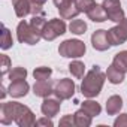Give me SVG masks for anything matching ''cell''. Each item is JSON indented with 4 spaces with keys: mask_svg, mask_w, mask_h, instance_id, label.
<instances>
[{
    "mask_svg": "<svg viewBox=\"0 0 127 127\" xmlns=\"http://www.w3.org/2000/svg\"><path fill=\"white\" fill-rule=\"evenodd\" d=\"M105 79H106V73H103L99 66H93V69L90 72H87V75L82 79L81 93L88 99L99 96L102 88H103Z\"/></svg>",
    "mask_w": 127,
    "mask_h": 127,
    "instance_id": "6da1fadb",
    "label": "cell"
},
{
    "mask_svg": "<svg viewBox=\"0 0 127 127\" xmlns=\"http://www.w3.org/2000/svg\"><path fill=\"white\" fill-rule=\"evenodd\" d=\"M108 39L111 45H121L127 40V18L108 30Z\"/></svg>",
    "mask_w": 127,
    "mask_h": 127,
    "instance_id": "ba28073f",
    "label": "cell"
},
{
    "mask_svg": "<svg viewBox=\"0 0 127 127\" xmlns=\"http://www.w3.org/2000/svg\"><path fill=\"white\" fill-rule=\"evenodd\" d=\"M52 2H54V5H55L57 8H60V6L66 5V3H72V2H75V0H52Z\"/></svg>",
    "mask_w": 127,
    "mask_h": 127,
    "instance_id": "d6a6232c",
    "label": "cell"
},
{
    "mask_svg": "<svg viewBox=\"0 0 127 127\" xmlns=\"http://www.w3.org/2000/svg\"><path fill=\"white\" fill-rule=\"evenodd\" d=\"M54 85H55V84H54V81H52V79L37 81V82L33 85V93H34V96L42 97V99L49 97V96L54 93V88H55Z\"/></svg>",
    "mask_w": 127,
    "mask_h": 127,
    "instance_id": "8fae6325",
    "label": "cell"
},
{
    "mask_svg": "<svg viewBox=\"0 0 127 127\" xmlns=\"http://www.w3.org/2000/svg\"><path fill=\"white\" fill-rule=\"evenodd\" d=\"M36 126H49V127H52L54 126V123H52V120H51V117H43V118H40V120H37L36 121Z\"/></svg>",
    "mask_w": 127,
    "mask_h": 127,
    "instance_id": "1f68e13d",
    "label": "cell"
},
{
    "mask_svg": "<svg viewBox=\"0 0 127 127\" xmlns=\"http://www.w3.org/2000/svg\"><path fill=\"white\" fill-rule=\"evenodd\" d=\"M75 6L79 12H88L96 6V0H75Z\"/></svg>",
    "mask_w": 127,
    "mask_h": 127,
    "instance_id": "484cf974",
    "label": "cell"
},
{
    "mask_svg": "<svg viewBox=\"0 0 127 127\" xmlns=\"http://www.w3.org/2000/svg\"><path fill=\"white\" fill-rule=\"evenodd\" d=\"M12 5L15 9V14L18 18H24L32 12V3L30 0H12Z\"/></svg>",
    "mask_w": 127,
    "mask_h": 127,
    "instance_id": "5bb4252c",
    "label": "cell"
},
{
    "mask_svg": "<svg viewBox=\"0 0 127 127\" xmlns=\"http://www.w3.org/2000/svg\"><path fill=\"white\" fill-rule=\"evenodd\" d=\"M85 43L79 39H67L61 42L58 46L60 55L66 58H79L85 54Z\"/></svg>",
    "mask_w": 127,
    "mask_h": 127,
    "instance_id": "3957f363",
    "label": "cell"
},
{
    "mask_svg": "<svg viewBox=\"0 0 127 127\" xmlns=\"http://www.w3.org/2000/svg\"><path fill=\"white\" fill-rule=\"evenodd\" d=\"M60 108H61V100L58 97L52 99V97H45L43 102H42V106H40V111L43 115L46 117H55L58 112H60Z\"/></svg>",
    "mask_w": 127,
    "mask_h": 127,
    "instance_id": "30bf717a",
    "label": "cell"
},
{
    "mask_svg": "<svg viewBox=\"0 0 127 127\" xmlns=\"http://www.w3.org/2000/svg\"><path fill=\"white\" fill-rule=\"evenodd\" d=\"M15 123L20 127H32V126H36V117L29 106L17 102V105H15Z\"/></svg>",
    "mask_w": 127,
    "mask_h": 127,
    "instance_id": "5b68a950",
    "label": "cell"
},
{
    "mask_svg": "<svg viewBox=\"0 0 127 127\" xmlns=\"http://www.w3.org/2000/svg\"><path fill=\"white\" fill-rule=\"evenodd\" d=\"M17 37L21 43H27V45H36L39 43V40L42 39V32H39L37 29H34L30 23L27 21H21L17 27Z\"/></svg>",
    "mask_w": 127,
    "mask_h": 127,
    "instance_id": "7a4b0ae2",
    "label": "cell"
},
{
    "mask_svg": "<svg viewBox=\"0 0 127 127\" xmlns=\"http://www.w3.org/2000/svg\"><path fill=\"white\" fill-rule=\"evenodd\" d=\"M87 17H88L91 21H94V23H103V21H106V20H108L106 11L103 9V6H102V5H97V3H96V6H94L91 11H88V12H87Z\"/></svg>",
    "mask_w": 127,
    "mask_h": 127,
    "instance_id": "ac0fdd59",
    "label": "cell"
},
{
    "mask_svg": "<svg viewBox=\"0 0 127 127\" xmlns=\"http://www.w3.org/2000/svg\"><path fill=\"white\" fill-rule=\"evenodd\" d=\"M29 90H30V85H29V82H27L26 79H20V81H12V82L9 84L8 93H9L12 97H15V99H20V97H24V96H27Z\"/></svg>",
    "mask_w": 127,
    "mask_h": 127,
    "instance_id": "7c38bea8",
    "label": "cell"
},
{
    "mask_svg": "<svg viewBox=\"0 0 127 127\" xmlns=\"http://www.w3.org/2000/svg\"><path fill=\"white\" fill-rule=\"evenodd\" d=\"M0 73H2V76L3 75H6L8 72H9V69H11V60H9V57L6 55V54H2L0 55Z\"/></svg>",
    "mask_w": 127,
    "mask_h": 127,
    "instance_id": "f1b7e54d",
    "label": "cell"
},
{
    "mask_svg": "<svg viewBox=\"0 0 127 127\" xmlns=\"http://www.w3.org/2000/svg\"><path fill=\"white\" fill-rule=\"evenodd\" d=\"M58 12H60V18L63 20H72V18H76L78 14H81L76 6H75V2L72 3H66V5H63L58 8Z\"/></svg>",
    "mask_w": 127,
    "mask_h": 127,
    "instance_id": "9a60e30c",
    "label": "cell"
},
{
    "mask_svg": "<svg viewBox=\"0 0 127 127\" xmlns=\"http://www.w3.org/2000/svg\"><path fill=\"white\" fill-rule=\"evenodd\" d=\"M121 108H123V99L120 96L115 94V96H111L108 99V102H106V112H108V115L120 114Z\"/></svg>",
    "mask_w": 127,
    "mask_h": 127,
    "instance_id": "e0dca14e",
    "label": "cell"
},
{
    "mask_svg": "<svg viewBox=\"0 0 127 127\" xmlns=\"http://www.w3.org/2000/svg\"><path fill=\"white\" fill-rule=\"evenodd\" d=\"M75 123H76V126L78 127H88L90 124H91V115L90 114H87L82 108L79 109V111H76L75 114Z\"/></svg>",
    "mask_w": 127,
    "mask_h": 127,
    "instance_id": "ffe728a7",
    "label": "cell"
},
{
    "mask_svg": "<svg viewBox=\"0 0 127 127\" xmlns=\"http://www.w3.org/2000/svg\"><path fill=\"white\" fill-rule=\"evenodd\" d=\"M52 75V69L51 67H46V66H40V67H36L33 70V76L36 81H45V79H49Z\"/></svg>",
    "mask_w": 127,
    "mask_h": 127,
    "instance_id": "603a6c76",
    "label": "cell"
},
{
    "mask_svg": "<svg viewBox=\"0 0 127 127\" xmlns=\"http://www.w3.org/2000/svg\"><path fill=\"white\" fill-rule=\"evenodd\" d=\"M69 30L73 33V34H84L85 33V30H87V24H85V21H82V20H73L70 24H69Z\"/></svg>",
    "mask_w": 127,
    "mask_h": 127,
    "instance_id": "cb8c5ba5",
    "label": "cell"
},
{
    "mask_svg": "<svg viewBox=\"0 0 127 127\" xmlns=\"http://www.w3.org/2000/svg\"><path fill=\"white\" fill-rule=\"evenodd\" d=\"M69 72H70V73H72V76H73V78H76V79L84 78V73H85V66H84V63H82V61H79V60L72 61L70 64H69Z\"/></svg>",
    "mask_w": 127,
    "mask_h": 127,
    "instance_id": "44dd1931",
    "label": "cell"
},
{
    "mask_svg": "<svg viewBox=\"0 0 127 127\" xmlns=\"http://www.w3.org/2000/svg\"><path fill=\"white\" fill-rule=\"evenodd\" d=\"M75 82L69 78H63L60 79L57 84H55V88H54V94L55 97H58L60 100H67L70 97H73L75 94Z\"/></svg>",
    "mask_w": 127,
    "mask_h": 127,
    "instance_id": "52a82bcc",
    "label": "cell"
},
{
    "mask_svg": "<svg viewBox=\"0 0 127 127\" xmlns=\"http://www.w3.org/2000/svg\"><path fill=\"white\" fill-rule=\"evenodd\" d=\"M14 45V39H12V34L11 32L3 26V32H2V39H0V46L2 49H9L11 46Z\"/></svg>",
    "mask_w": 127,
    "mask_h": 127,
    "instance_id": "d4e9b609",
    "label": "cell"
},
{
    "mask_svg": "<svg viewBox=\"0 0 127 127\" xmlns=\"http://www.w3.org/2000/svg\"><path fill=\"white\" fill-rule=\"evenodd\" d=\"M81 108H82L87 114H90L91 117H97V115H100V112H102V106H100L96 100H91V99L84 100V102L81 103Z\"/></svg>",
    "mask_w": 127,
    "mask_h": 127,
    "instance_id": "d6986e66",
    "label": "cell"
},
{
    "mask_svg": "<svg viewBox=\"0 0 127 127\" xmlns=\"http://www.w3.org/2000/svg\"><path fill=\"white\" fill-rule=\"evenodd\" d=\"M112 64L115 67H118L123 72H127V51H121L118 54H115L114 60H112Z\"/></svg>",
    "mask_w": 127,
    "mask_h": 127,
    "instance_id": "7402d4cb",
    "label": "cell"
},
{
    "mask_svg": "<svg viewBox=\"0 0 127 127\" xmlns=\"http://www.w3.org/2000/svg\"><path fill=\"white\" fill-rule=\"evenodd\" d=\"M45 2H46V0H30V3H32V5H39V6H42Z\"/></svg>",
    "mask_w": 127,
    "mask_h": 127,
    "instance_id": "836d02e7",
    "label": "cell"
},
{
    "mask_svg": "<svg viewBox=\"0 0 127 127\" xmlns=\"http://www.w3.org/2000/svg\"><path fill=\"white\" fill-rule=\"evenodd\" d=\"M30 24H32L34 29H37L39 32H42V30H43V27L46 26V20H45V17H43V15H33V18H32Z\"/></svg>",
    "mask_w": 127,
    "mask_h": 127,
    "instance_id": "83f0119b",
    "label": "cell"
},
{
    "mask_svg": "<svg viewBox=\"0 0 127 127\" xmlns=\"http://www.w3.org/2000/svg\"><path fill=\"white\" fill-rule=\"evenodd\" d=\"M60 126L61 127H64V126H76L75 123V115H64L61 120H60Z\"/></svg>",
    "mask_w": 127,
    "mask_h": 127,
    "instance_id": "f546056e",
    "label": "cell"
},
{
    "mask_svg": "<svg viewBox=\"0 0 127 127\" xmlns=\"http://www.w3.org/2000/svg\"><path fill=\"white\" fill-rule=\"evenodd\" d=\"M115 127H127V114H121L115 121H114Z\"/></svg>",
    "mask_w": 127,
    "mask_h": 127,
    "instance_id": "4dcf8cb0",
    "label": "cell"
},
{
    "mask_svg": "<svg viewBox=\"0 0 127 127\" xmlns=\"http://www.w3.org/2000/svg\"><path fill=\"white\" fill-rule=\"evenodd\" d=\"M91 45L97 51H106L112 45L108 39V30H96L91 34Z\"/></svg>",
    "mask_w": 127,
    "mask_h": 127,
    "instance_id": "9c48e42d",
    "label": "cell"
},
{
    "mask_svg": "<svg viewBox=\"0 0 127 127\" xmlns=\"http://www.w3.org/2000/svg\"><path fill=\"white\" fill-rule=\"evenodd\" d=\"M66 29H67V26H66V23H64V20H63V18L61 20L60 18H52L43 27V30H42V39L51 42V40L57 39L58 36L64 34L66 33Z\"/></svg>",
    "mask_w": 127,
    "mask_h": 127,
    "instance_id": "277c9868",
    "label": "cell"
},
{
    "mask_svg": "<svg viewBox=\"0 0 127 127\" xmlns=\"http://www.w3.org/2000/svg\"><path fill=\"white\" fill-rule=\"evenodd\" d=\"M0 90H2V99H5V96H6V88L2 85V87H0Z\"/></svg>",
    "mask_w": 127,
    "mask_h": 127,
    "instance_id": "e575fe53",
    "label": "cell"
},
{
    "mask_svg": "<svg viewBox=\"0 0 127 127\" xmlns=\"http://www.w3.org/2000/svg\"><path fill=\"white\" fill-rule=\"evenodd\" d=\"M27 78V70L24 69V67H14V69H11L9 70V79H11V82L12 81H20V79H26Z\"/></svg>",
    "mask_w": 127,
    "mask_h": 127,
    "instance_id": "4316f807",
    "label": "cell"
},
{
    "mask_svg": "<svg viewBox=\"0 0 127 127\" xmlns=\"http://www.w3.org/2000/svg\"><path fill=\"white\" fill-rule=\"evenodd\" d=\"M106 78L111 84H121L126 78V72H123L118 67H115L114 64H111L106 70Z\"/></svg>",
    "mask_w": 127,
    "mask_h": 127,
    "instance_id": "2e32d148",
    "label": "cell"
},
{
    "mask_svg": "<svg viewBox=\"0 0 127 127\" xmlns=\"http://www.w3.org/2000/svg\"><path fill=\"white\" fill-rule=\"evenodd\" d=\"M15 105L17 102H6L0 106V123L8 126L15 121Z\"/></svg>",
    "mask_w": 127,
    "mask_h": 127,
    "instance_id": "4fadbf2b",
    "label": "cell"
},
{
    "mask_svg": "<svg viewBox=\"0 0 127 127\" xmlns=\"http://www.w3.org/2000/svg\"><path fill=\"white\" fill-rule=\"evenodd\" d=\"M102 6L106 11L108 20H111V21H114L117 24L124 20V11L121 8L120 0H103Z\"/></svg>",
    "mask_w": 127,
    "mask_h": 127,
    "instance_id": "8992f818",
    "label": "cell"
}]
</instances>
